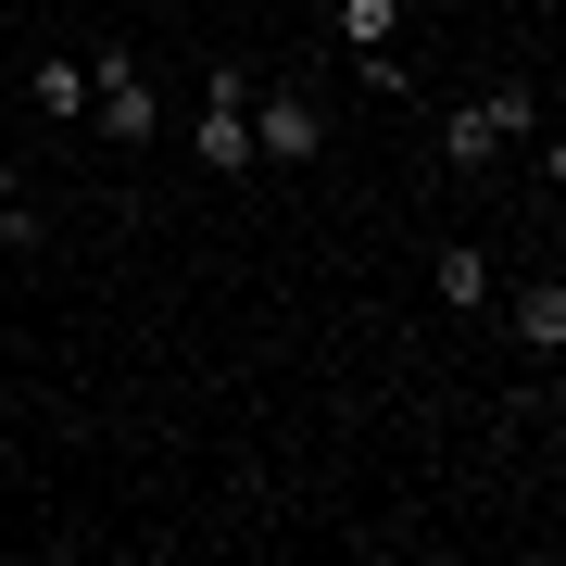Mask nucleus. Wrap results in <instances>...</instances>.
Wrapping results in <instances>:
<instances>
[{
  "mask_svg": "<svg viewBox=\"0 0 566 566\" xmlns=\"http://www.w3.org/2000/svg\"><path fill=\"white\" fill-rule=\"evenodd\" d=\"M516 340L528 353H566V277H528L516 290Z\"/></svg>",
  "mask_w": 566,
  "mask_h": 566,
  "instance_id": "5",
  "label": "nucleus"
},
{
  "mask_svg": "<svg viewBox=\"0 0 566 566\" xmlns=\"http://www.w3.org/2000/svg\"><path fill=\"white\" fill-rule=\"evenodd\" d=\"M327 25H340V51H390L403 39V0H340Z\"/></svg>",
  "mask_w": 566,
  "mask_h": 566,
  "instance_id": "6",
  "label": "nucleus"
},
{
  "mask_svg": "<svg viewBox=\"0 0 566 566\" xmlns=\"http://www.w3.org/2000/svg\"><path fill=\"white\" fill-rule=\"evenodd\" d=\"M315 151H327V114L303 88H264L252 102V164H315Z\"/></svg>",
  "mask_w": 566,
  "mask_h": 566,
  "instance_id": "3",
  "label": "nucleus"
},
{
  "mask_svg": "<svg viewBox=\"0 0 566 566\" xmlns=\"http://www.w3.org/2000/svg\"><path fill=\"white\" fill-rule=\"evenodd\" d=\"M39 114L51 126H88V63H39Z\"/></svg>",
  "mask_w": 566,
  "mask_h": 566,
  "instance_id": "8",
  "label": "nucleus"
},
{
  "mask_svg": "<svg viewBox=\"0 0 566 566\" xmlns=\"http://www.w3.org/2000/svg\"><path fill=\"white\" fill-rule=\"evenodd\" d=\"M189 151H202L214 177H240V164H252V102H240V76H214V88H202V126H189Z\"/></svg>",
  "mask_w": 566,
  "mask_h": 566,
  "instance_id": "4",
  "label": "nucleus"
},
{
  "mask_svg": "<svg viewBox=\"0 0 566 566\" xmlns=\"http://www.w3.org/2000/svg\"><path fill=\"white\" fill-rule=\"evenodd\" d=\"M441 303H453V315H479V303H491V252H465V240L441 252Z\"/></svg>",
  "mask_w": 566,
  "mask_h": 566,
  "instance_id": "9",
  "label": "nucleus"
},
{
  "mask_svg": "<svg viewBox=\"0 0 566 566\" xmlns=\"http://www.w3.org/2000/svg\"><path fill=\"white\" fill-rule=\"evenodd\" d=\"M528 126H542V102H528V88L504 76V88H479L465 114H441V164H504Z\"/></svg>",
  "mask_w": 566,
  "mask_h": 566,
  "instance_id": "1",
  "label": "nucleus"
},
{
  "mask_svg": "<svg viewBox=\"0 0 566 566\" xmlns=\"http://www.w3.org/2000/svg\"><path fill=\"white\" fill-rule=\"evenodd\" d=\"M88 126H102V139H151V126H164V88L126 51H102V63H88Z\"/></svg>",
  "mask_w": 566,
  "mask_h": 566,
  "instance_id": "2",
  "label": "nucleus"
},
{
  "mask_svg": "<svg viewBox=\"0 0 566 566\" xmlns=\"http://www.w3.org/2000/svg\"><path fill=\"white\" fill-rule=\"evenodd\" d=\"M0 252H39V202H25V164L0 151Z\"/></svg>",
  "mask_w": 566,
  "mask_h": 566,
  "instance_id": "7",
  "label": "nucleus"
}]
</instances>
